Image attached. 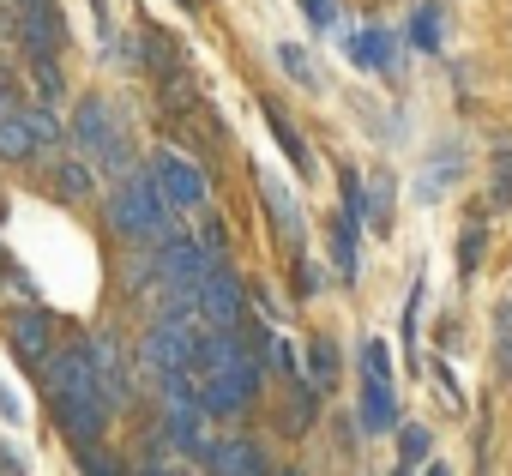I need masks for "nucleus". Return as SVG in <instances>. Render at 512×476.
Listing matches in <instances>:
<instances>
[{"instance_id": "nucleus-23", "label": "nucleus", "mask_w": 512, "mask_h": 476, "mask_svg": "<svg viewBox=\"0 0 512 476\" xmlns=\"http://www.w3.org/2000/svg\"><path fill=\"white\" fill-rule=\"evenodd\" d=\"M31 79H37V97H43V109H55V103L67 97V79H61V67H55V61H31Z\"/></svg>"}, {"instance_id": "nucleus-6", "label": "nucleus", "mask_w": 512, "mask_h": 476, "mask_svg": "<svg viewBox=\"0 0 512 476\" xmlns=\"http://www.w3.org/2000/svg\"><path fill=\"white\" fill-rule=\"evenodd\" d=\"M91 368H97V392H103V404L115 410V404H127L133 398V362H127V344H121V332H91Z\"/></svg>"}, {"instance_id": "nucleus-32", "label": "nucleus", "mask_w": 512, "mask_h": 476, "mask_svg": "<svg viewBox=\"0 0 512 476\" xmlns=\"http://www.w3.org/2000/svg\"><path fill=\"white\" fill-rule=\"evenodd\" d=\"M272 368H278L284 380H302V374H296V350H290L284 338H272Z\"/></svg>"}, {"instance_id": "nucleus-36", "label": "nucleus", "mask_w": 512, "mask_h": 476, "mask_svg": "<svg viewBox=\"0 0 512 476\" xmlns=\"http://www.w3.org/2000/svg\"><path fill=\"white\" fill-rule=\"evenodd\" d=\"M0 416H7V422H19V404H13V392H7V386H0Z\"/></svg>"}, {"instance_id": "nucleus-4", "label": "nucleus", "mask_w": 512, "mask_h": 476, "mask_svg": "<svg viewBox=\"0 0 512 476\" xmlns=\"http://www.w3.org/2000/svg\"><path fill=\"white\" fill-rule=\"evenodd\" d=\"M67 139H73L85 157H97L103 169H121V175H127V157H133V145H127V127H121L115 103H103V97H85V103H79V115H73V127H67Z\"/></svg>"}, {"instance_id": "nucleus-41", "label": "nucleus", "mask_w": 512, "mask_h": 476, "mask_svg": "<svg viewBox=\"0 0 512 476\" xmlns=\"http://www.w3.org/2000/svg\"><path fill=\"white\" fill-rule=\"evenodd\" d=\"M392 476H416V470H410V464H398V470H392Z\"/></svg>"}, {"instance_id": "nucleus-38", "label": "nucleus", "mask_w": 512, "mask_h": 476, "mask_svg": "<svg viewBox=\"0 0 512 476\" xmlns=\"http://www.w3.org/2000/svg\"><path fill=\"white\" fill-rule=\"evenodd\" d=\"M37 7H55V0H19V13H37Z\"/></svg>"}, {"instance_id": "nucleus-33", "label": "nucleus", "mask_w": 512, "mask_h": 476, "mask_svg": "<svg viewBox=\"0 0 512 476\" xmlns=\"http://www.w3.org/2000/svg\"><path fill=\"white\" fill-rule=\"evenodd\" d=\"M500 368L512 380V308H500Z\"/></svg>"}, {"instance_id": "nucleus-12", "label": "nucleus", "mask_w": 512, "mask_h": 476, "mask_svg": "<svg viewBox=\"0 0 512 476\" xmlns=\"http://www.w3.org/2000/svg\"><path fill=\"white\" fill-rule=\"evenodd\" d=\"M260 193H266V205H272V223H278V235H284V248L296 254V248H302V211H296V199L284 193L278 175H260Z\"/></svg>"}, {"instance_id": "nucleus-3", "label": "nucleus", "mask_w": 512, "mask_h": 476, "mask_svg": "<svg viewBox=\"0 0 512 476\" xmlns=\"http://www.w3.org/2000/svg\"><path fill=\"white\" fill-rule=\"evenodd\" d=\"M199 344H205L199 320H169V314H157V320L145 326L139 362L151 368V380H169V374H193V368H199Z\"/></svg>"}, {"instance_id": "nucleus-34", "label": "nucleus", "mask_w": 512, "mask_h": 476, "mask_svg": "<svg viewBox=\"0 0 512 476\" xmlns=\"http://www.w3.org/2000/svg\"><path fill=\"white\" fill-rule=\"evenodd\" d=\"M0 476H31V470H25V458H19L7 440H0Z\"/></svg>"}, {"instance_id": "nucleus-7", "label": "nucleus", "mask_w": 512, "mask_h": 476, "mask_svg": "<svg viewBox=\"0 0 512 476\" xmlns=\"http://www.w3.org/2000/svg\"><path fill=\"white\" fill-rule=\"evenodd\" d=\"M199 326H211V332H229V326H241V278L229 272V266H217L205 284H199Z\"/></svg>"}, {"instance_id": "nucleus-11", "label": "nucleus", "mask_w": 512, "mask_h": 476, "mask_svg": "<svg viewBox=\"0 0 512 476\" xmlns=\"http://www.w3.org/2000/svg\"><path fill=\"white\" fill-rule=\"evenodd\" d=\"M19 43L31 49V61H55L67 49V25L55 7H37V13H19Z\"/></svg>"}, {"instance_id": "nucleus-30", "label": "nucleus", "mask_w": 512, "mask_h": 476, "mask_svg": "<svg viewBox=\"0 0 512 476\" xmlns=\"http://www.w3.org/2000/svg\"><path fill=\"white\" fill-rule=\"evenodd\" d=\"M398 446H404V464H416V458H428V428H422V422H404V434H398Z\"/></svg>"}, {"instance_id": "nucleus-16", "label": "nucleus", "mask_w": 512, "mask_h": 476, "mask_svg": "<svg viewBox=\"0 0 512 476\" xmlns=\"http://www.w3.org/2000/svg\"><path fill=\"white\" fill-rule=\"evenodd\" d=\"M0 157H7V163H31V157H37V133L25 127V115H19V109L0 121Z\"/></svg>"}, {"instance_id": "nucleus-42", "label": "nucleus", "mask_w": 512, "mask_h": 476, "mask_svg": "<svg viewBox=\"0 0 512 476\" xmlns=\"http://www.w3.org/2000/svg\"><path fill=\"white\" fill-rule=\"evenodd\" d=\"M278 476H308V470H278Z\"/></svg>"}, {"instance_id": "nucleus-13", "label": "nucleus", "mask_w": 512, "mask_h": 476, "mask_svg": "<svg viewBox=\"0 0 512 476\" xmlns=\"http://www.w3.org/2000/svg\"><path fill=\"white\" fill-rule=\"evenodd\" d=\"M392 428H398L392 380H368V386H362V434H392Z\"/></svg>"}, {"instance_id": "nucleus-19", "label": "nucleus", "mask_w": 512, "mask_h": 476, "mask_svg": "<svg viewBox=\"0 0 512 476\" xmlns=\"http://www.w3.org/2000/svg\"><path fill=\"white\" fill-rule=\"evenodd\" d=\"M338 362H344V356H338V344H332V338H314V344H308V386H314V392H326V386L338 380Z\"/></svg>"}, {"instance_id": "nucleus-1", "label": "nucleus", "mask_w": 512, "mask_h": 476, "mask_svg": "<svg viewBox=\"0 0 512 476\" xmlns=\"http://www.w3.org/2000/svg\"><path fill=\"white\" fill-rule=\"evenodd\" d=\"M43 386H49L55 422L67 428L73 446L103 440V428H109V404H103V392H97V368H91V350H85V344L55 350V356L43 362Z\"/></svg>"}, {"instance_id": "nucleus-25", "label": "nucleus", "mask_w": 512, "mask_h": 476, "mask_svg": "<svg viewBox=\"0 0 512 476\" xmlns=\"http://www.w3.org/2000/svg\"><path fill=\"white\" fill-rule=\"evenodd\" d=\"M452 175H458V151H446L440 163H428V169H422V187H416V193H422V199H434V193H446V181H452Z\"/></svg>"}, {"instance_id": "nucleus-14", "label": "nucleus", "mask_w": 512, "mask_h": 476, "mask_svg": "<svg viewBox=\"0 0 512 476\" xmlns=\"http://www.w3.org/2000/svg\"><path fill=\"white\" fill-rule=\"evenodd\" d=\"M350 55H356L368 73H392V67H398V37H392V31H362V37L350 43Z\"/></svg>"}, {"instance_id": "nucleus-40", "label": "nucleus", "mask_w": 512, "mask_h": 476, "mask_svg": "<svg viewBox=\"0 0 512 476\" xmlns=\"http://www.w3.org/2000/svg\"><path fill=\"white\" fill-rule=\"evenodd\" d=\"M422 476H452V470H446V464H428V470H422Z\"/></svg>"}, {"instance_id": "nucleus-21", "label": "nucleus", "mask_w": 512, "mask_h": 476, "mask_svg": "<svg viewBox=\"0 0 512 476\" xmlns=\"http://www.w3.org/2000/svg\"><path fill=\"white\" fill-rule=\"evenodd\" d=\"M19 115H25V127L37 133V151H55V145L67 139V127H61V115H55V109H43V103H37V109H19Z\"/></svg>"}, {"instance_id": "nucleus-15", "label": "nucleus", "mask_w": 512, "mask_h": 476, "mask_svg": "<svg viewBox=\"0 0 512 476\" xmlns=\"http://www.w3.org/2000/svg\"><path fill=\"white\" fill-rule=\"evenodd\" d=\"M392 187H398L392 175H368V181H362V217H368V223H374L380 235L392 229V199H398Z\"/></svg>"}, {"instance_id": "nucleus-37", "label": "nucleus", "mask_w": 512, "mask_h": 476, "mask_svg": "<svg viewBox=\"0 0 512 476\" xmlns=\"http://www.w3.org/2000/svg\"><path fill=\"white\" fill-rule=\"evenodd\" d=\"M139 476H181V470H169V464H145Z\"/></svg>"}, {"instance_id": "nucleus-8", "label": "nucleus", "mask_w": 512, "mask_h": 476, "mask_svg": "<svg viewBox=\"0 0 512 476\" xmlns=\"http://www.w3.org/2000/svg\"><path fill=\"white\" fill-rule=\"evenodd\" d=\"M7 338H13V356H19L25 368H43V362L55 356V314H49V308H19V314L7 320Z\"/></svg>"}, {"instance_id": "nucleus-31", "label": "nucleus", "mask_w": 512, "mask_h": 476, "mask_svg": "<svg viewBox=\"0 0 512 476\" xmlns=\"http://www.w3.org/2000/svg\"><path fill=\"white\" fill-rule=\"evenodd\" d=\"M482 242H488V235H482V223H470V229H464V242H458V266H464V278L476 272V254H482Z\"/></svg>"}, {"instance_id": "nucleus-29", "label": "nucleus", "mask_w": 512, "mask_h": 476, "mask_svg": "<svg viewBox=\"0 0 512 476\" xmlns=\"http://www.w3.org/2000/svg\"><path fill=\"white\" fill-rule=\"evenodd\" d=\"M362 374L368 380H392V350L374 338V344H362Z\"/></svg>"}, {"instance_id": "nucleus-9", "label": "nucleus", "mask_w": 512, "mask_h": 476, "mask_svg": "<svg viewBox=\"0 0 512 476\" xmlns=\"http://www.w3.org/2000/svg\"><path fill=\"white\" fill-rule=\"evenodd\" d=\"M163 440H169L175 452H187V458H205V452H211L199 398H175V404H169V416H163Z\"/></svg>"}, {"instance_id": "nucleus-24", "label": "nucleus", "mask_w": 512, "mask_h": 476, "mask_svg": "<svg viewBox=\"0 0 512 476\" xmlns=\"http://www.w3.org/2000/svg\"><path fill=\"white\" fill-rule=\"evenodd\" d=\"M139 55H145L157 73H175V49H169V37H163V31H139Z\"/></svg>"}, {"instance_id": "nucleus-39", "label": "nucleus", "mask_w": 512, "mask_h": 476, "mask_svg": "<svg viewBox=\"0 0 512 476\" xmlns=\"http://www.w3.org/2000/svg\"><path fill=\"white\" fill-rule=\"evenodd\" d=\"M13 115V103H7V85H0V121H7Z\"/></svg>"}, {"instance_id": "nucleus-5", "label": "nucleus", "mask_w": 512, "mask_h": 476, "mask_svg": "<svg viewBox=\"0 0 512 476\" xmlns=\"http://www.w3.org/2000/svg\"><path fill=\"white\" fill-rule=\"evenodd\" d=\"M145 169H151V181H157V193H163L169 211H205L211 187H205V169L199 163H187L181 151H151Z\"/></svg>"}, {"instance_id": "nucleus-22", "label": "nucleus", "mask_w": 512, "mask_h": 476, "mask_svg": "<svg viewBox=\"0 0 512 476\" xmlns=\"http://www.w3.org/2000/svg\"><path fill=\"white\" fill-rule=\"evenodd\" d=\"M272 55H278V67H284L296 85H308V91L320 85V73H314V61H308V49H302V43H278Z\"/></svg>"}, {"instance_id": "nucleus-17", "label": "nucleus", "mask_w": 512, "mask_h": 476, "mask_svg": "<svg viewBox=\"0 0 512 476\" xmlns=\"http://www.w3.org/2000/svg\"><path fill=\"white\" fill-rule=\"evenodd\" d=\"M356 223L362 217H332V266H338V278H356Z\"/></svg>"}, {"instance_id": "nucleus-35", "label": "nucleus", "mask_w": 512, "mask_h": 476, "mask_svg": "<svg viewBox=\"0 0 512 476\" xmlns=\"http://www.w3.org/2000/svg\"><path fill=\"white\" fill-rule=\"evenodd\" d=\"M302 7H308L314 25H332V0H302Z\"/></svg>"}, {"instance_id": "nucleus-20", "label": "nucleus", "mask_w": 512, "mask_h": 476, "mask_svg": "<svg viewBox=\"0 0 512 476\" xmlns=\"http://www.w3.org/2000/svg\"><path fill=\"white\" fill-rule=\"evenodd\" d=\"M314 398H320V392H314L308 380H290V404H284V428H290V434H308V428H314V410H320Z\"/></svg>"}, {"instance_id": "nucleus-2", "label": "nucleus", "mask_w": 512, "mask_h": 476, "mask_svg": "<svg viewBox=\"0 0 512 476\" xmlns=\"http://www.w3.org/2000/svg\"><path fill=\"white\" fill-rule=\"evenodd\" d=\"M169 217H175V211L163 205L151 169H127L121 187L109 193V223H115L121 242H133V248H163V242H175V223H169Z\"/></svg>"}, {"instance_id": "nucleus-28", "label": "nucleus", "mask_w": 512, "mask_h": 476, "mask_svg": "<svg viewBox=\"0 0 512 476\" xmlns=\"http://www.w3.org/2000/svg\"><path fill=\"white\" fill-rule=\"evenodd\" d=\"M272 133H278V145H284V157H290L296 169H308V145H302V133H296V127H290V121H284L278 109H272Z\"/></svg>"}, {"instance_id": "nucleus-10", "label": "nucleus", "mask_w": 512, "mask_h": 476, "mask_svg": "<svg viewBox=\"0 0 512 476\" xmlns=\"http://www.w3.org/2000/svg\"><path fill=\"white\" fill-rule=\"evenodd\" d=\"M205 470H211V476H266V452H260V440L229 434V440H211Z\"/></svg>"}, {"instance_id": "nucleus-27", "label": "nucleus", "mask_w": 512, "mask_h": 476, "mask_svg": "<svg viewBox=\"0 0 512 476\" xmlns=\"http://www.w3.org/2000/svg\"><path fill=\"white\" fill-rule=\"evenodd\" d=\"M410 49H440V13L434 7H422L410 19Z\"/></svg>"}, {"instance_id": "nucleus-26", "label": "nucleus", "mask_w": 512, "mask_h": 476, "mask_svg": "<svg viewBox=\"0 0 512 476\" xmlns=\"http://www.w3.org/2000/svg\"><path fill=\"white\" fill-rule=\"evenodd\" d=\"M79 476H121V458L109 446H79Z\"/></svg>"}, {"instance_id": "nucleus-18", "label": "nucleus", "mask_w": 512, "mask_h": 476, "mask_svg": "<svg viewBox=\"0 0 512 476\" xmlns=\"http://www.w3.org/2000/svg\"><path fill=\"white\" fill-rule=\"evenodd\" d=\"M55 187H61V199H91V187H97V175H91V163L85 157H67V163H55Z\"/></svg>"}]
</instances>
